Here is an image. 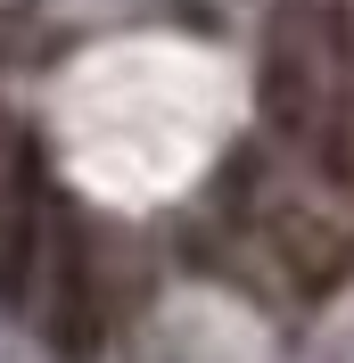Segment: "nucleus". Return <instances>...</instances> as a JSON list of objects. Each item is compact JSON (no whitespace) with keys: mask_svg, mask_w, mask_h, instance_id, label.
<instances>
[{"mask_svg":"<svg viewBox=\"0 0 354 363\" xmlns=\"http://www.w3.org/2000/svg\"><path fill=\"white\" fill-rule=\"evenodd\" d=\"M239 240H256V256L280 272V289L305 297V306H321V297H338L354 281V223L338 206H321L313 190H297V182H280V190L247 215Z\"/></svg>","mask_w":354,"mask_h":363,"instance_id":"nucleus-1","label":"nucleus"},{"mask_svg":"<svg viewBox=\"0 0 354 363\" xmlns=\"http://www.w3.org/2000/svg\"><path fill=\"white\" fill-rule=\"evenodd\" d=\"M33 314H42V339L58 347L67 363H99V347H108V272H99L91 223L67 215V206H58V223H50V256H42Z\"/></svg>","mask_w":354,"mask_h":363,"instance_id":"nucleus-2","label":"nucleus"},{"mask_svg":"<svg viewBox=\"0 0 354 363\" xmlns=\"http://www.w3.org/2000/svg\"><path fill=\"white\" fill-rule=\"evenodd\" d=\"M50 223H58V199H50L42 140L25 133V124H8L0 133V306L8 314H25L33 289H42Z\"/></svg>","mask_w":354,"mask_h":363,"instance_id":"nucleus-3","label":"nucleus"},{"mask_svg":"<svg viewBox=\"0 0 354 363\" xmlns=\"http://www.w3.org/2000/svg\"><path fill=\"white\" fill-rule=\"evenodd\" d=\"M346 108H354V91H346Z\"/></svg>","mask_w":354,"mask_h":363,"instance_id":"nucleus-4","label":"nucleus"}]
</instances>
